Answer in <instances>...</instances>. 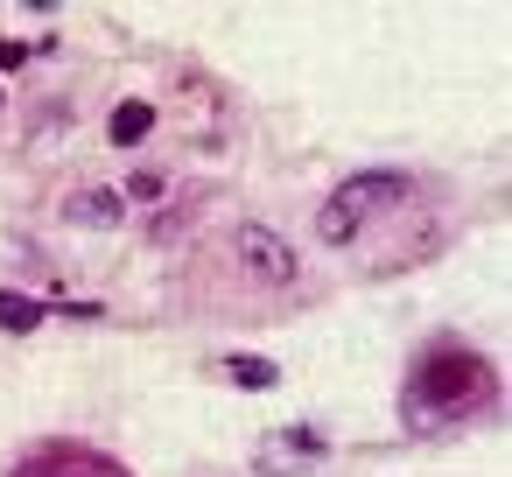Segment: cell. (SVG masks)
<instances>
[{
	"label": "cell",
	"instance_id": "obj_6",
	"mask_svg": "<svg viewBox=\"0 0 512 477\" xmlns=\"http://www.w3.org/2000/svg\"><path fill=\"white\" fill-rule=\"evenodd\" d=\"M148 127H155V106H148V99H120V106L106 113V141H113V148L148 141Z\"/></svg>",
	"mask_w": 512,
	"mask_h": 477
},
{
	"label": "cell",
	"instance_id": "obj_5",
	"mask_svg": "<svg viewBox=\"0 0 512 477\" xmlns=\"http://www.w3.org/2000/svg\"><path fill=\"white\" fill-rule=\"evenodd\" d=\"M316 456H323V435L316 428H281L260 449V470H295V463H316Z\"/></svg>",
	"mask_w": 512,
	"mask_h": 477
},
{
	"label": "cell",
	"instance_id": "obj_9",
	"mask_svg": "<svg viewBox=\"0 0 512 477\" xmlns=\"http://www.w3.org/2000/svg\"><path fill=\"white\" fill-rule=\"evenodd\" d=\"M316 232H323V239H330V246H344V239H351V232H358V218H351V211H344V204H323V218H316Z\"/></svg>",
	"mask_w": 512,
	"mask_h": 477
},
{
	"label": "cell",
	"instance_id": "obj_7",
	"mask_svg": "<svg viewBox=\"0 0 512 477\" xmlns=\"http://www.w3.org/2000/svg\"><path fill=\"white\" fill-rule=\"evenodd\" d=\"M225 379L267 393V386H281V365H274V358H225Z\"/></svg>",
	"mask_w": 512,
	"mask_h": 477
},
{
	"label": "cell",
	"instance_id": "obj_1",
	"mask_svg": "<svg viewBox=\"0 0 512 477\" xmlns=\"http://www.w3.org/2000/svg\"><path fill=\"white\" fill-rule=\"evenodd\" d=\"M477 393H484V358H470V351H435V358L414 372L407 421H414V414H463Z\"/></svg>",
	"mask_w": 512,
	"mask_h": 477
},
{
	"label": "cell",
	"instance_id": "obj_8",
	"mask_svg": "<svg viewBox=\"0 0 512 477\" xmlns=\"http://www.w3.org/2000/svg\"><path fill=\"white\" fill-rule=\"evenodd\" d=\"M50 309L36 302V295H15V288H0V330H36Z\"/></svg>",
	"mask_w": 512,
	"mask_h": 477
},
{
	"label": "cell",
	"instance_id": "obj_4",
	"mask_svg": "<svg viewBox=\"0 0 512 477\" xmlns=\"http://www.w3.org/2000/svg\"><path fill=\"white\" fill-rule=\"evenodd\" d=\"M64 218L85 225V232H113V225L127 218V197H120V190H78V197L64 204Z\"/></svg>",
	"mask_w": 512,
	"mask_h": 477
},
{
	"label": "cell",
	"instance_id": "obj_2",
	"mask_svg": "<svg viewBox=\"0 0 512 477\" xmlns=\"http://www.w3.org/2000/svg\"><path fill=\"white\" fill-rule=\"evenodd\" d=\"M239 260H246L253 281H274V288H288V281L302 274V260L288 253V239H274L267 225H246V232H239Z\"/></svg>",
	"mask_w": 512,
	"mask_h": 477
},
{
	"label": "cell",
	"instance_id": "obj_10",
	"mask_svg": "<svg viewBox=\"0 0 512 477\" xmlns=\"http://www.w3.org/2000/svg\"><path fill=\"white\" fill-rule=\"evenodd\" d=\"M29 64V43H15V36H0V71H22Z\"/></svg>",
	"mask_w": 512,
	"mask_h": 477
},
{
	"label": "cell",
	"instance_id": "obj_3",
	"mask_svg": "<svg viewBox=\"0 0 512 477\" xmlns=\"http://www.w3.org/2000/svg\"><path fill=\"white\" fill-rule=\"evenodd\" d=\"M414 197V176H400V169H372V176H351L330 204H344L351 218H365V211H379V204H407Z\"/></svg>",
	"mask_w": 512,
	"mask_h": 477
}]
</instances>
